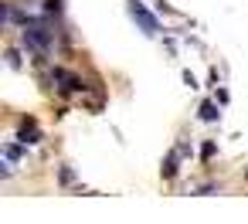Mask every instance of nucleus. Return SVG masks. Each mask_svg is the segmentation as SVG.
Wrapping results in <instances>:
<instances>
[{"label": "nucleus", "mask_w": 248, "mask_h": 224, "mask_svg": "<svg viewBox=\"0 0 248 224\" xmlns=\"http://www.w3.org/2000/svg\"><path fill=\"white\" fill-rule=\"evenodd\" d=\"M21 45H24V51H31L34 61L41 65V61L51 55V48H55L51 21H48V17H28V21L21 24Z\"/></svg>", "instance_id": "nucleus-1"}, {"label": "nucleus", "mask_w": 248, "mask_h": 224, "mask_svg": "<svg viewBox=\"0 0 248 224\" xmlns=\"http://www.w3.org/2000/svg\"><path fill=\"white\" fill-rule=\"evenodd\" d=\"M48 82L55 85L58 95H82V92L92 89V85H85L82 75H75V72H68V68H62V65H55V68L48 72Z\"/></svg>", "instance_id": "nucleus-2"}, {"label": "nucleus", "mask_w": 248, "mask_h": 224, "mask_svg": "<svg viewBox=\"0 0 248 224\" xmlns=\"http://www.w3.org/2000/svg\"><path fill=\"white\" fill-rule=\"evenodd\" d=\"M126 11H129V17H133V21L143 28V34H146V38H156V34H160L156 17H153V14H150V11L140 4V0H129V4H126Z\"/></svg>", "instance_id": "nucleus-3"}, {"label": "nucleus", "mask_w": 248, "mask_h": 224, "mask_svg": "<svg viewBox=\"0 0 248 224\" xmlns=\"http://www.w3.org/2000/svg\"><path fill=\"white\" fill-rule=\"evenodd\" d=\"M17 139H21L24 146H38V143H41V129H38V119H34V116H24V119H21Z\"/></svg>", "instance_id": "nucleus-4"}, {"label": "nucleus", "mask_w": 248, "mask_h": 224, "mask_svg": "<svg viewBox=\"0 0 248 224\" xmlns=\"http://www.w3.org/2000/svg\"><path fill=\"white\" fill-rule=\"evenodd\" d=\"M177 170H180V149H173V153H167V160H163V166H160V173H163V180H173V177H177Z\"/></svg>", "instance_id": "nucleus-5"}, {"label": "nucleus", "mask_w": 248, "mask_h": 224, "mask_svg": "<svg viewBox=\"0 0 248 224\" xmlns=\"http://www.w3.org/2000/svg\"><path fill=\"white\" fill-rule=\"evenodd\" d=\"M4 156H7L11 163H17V160L28 156V146H24V143H7V146H4Z\"/></svg>", "instance_id": "nucleus-6"}, {"label": "nucleus", "mask_w": 248, "mask_h": 224, "mask_svg": "<svg viewBox=\"0 0 248 224\" xmlns=\"http://www.w3.org/2000/svg\"><path fill=\"white\" fill-rule=\"evenodd\" d=\"M197 116H201V122H217V116H221L217 112V102H204Z\"/></svg>", "instance_id": "nucleus-7"}, {"label": "nucleus", "mask_w": 248, "mask_h": 224, "mask_svg": "<svg viewBox=\"0 0 248 224\" xmlns=\"http://www.w3.org/2000/svg\"><path fill=\"white\" fill-rule=\"evenodd\" d=\"M62 11H65L62 0H45V17H48V21H51V17H62Z\"/></svg>", "instance_id": "nucleus-8"}, {"label": "nucleus", "mask_w": 248, "mask_h": 224, "mask_svg": "<svg viewBox=\"0 0 248 224\" xmlns=\"http://www.w3.org/2000/svg\"><path fill=\"white\" fill-rule=\"evenodd\" d=\"M214 153H217V143H214V139H207V143H204V146H201V160H204V163H207V160H211V156H214Z\"/></svg>", "instance_id": "nucleus-9"}, {"label": "nucleus", "mask_w": 248, "mask_h": 224, "mask_svg": "<svg viewBox=\"0 0 248 224\" xmlns=\"http://www.w3.org/2000/svg\"><path fill=\"white\" fill-rule=\"evenodd\" d=\"M58 180H62V187H68V183H75V173H72L68 166H62V170H58Z\"/></svg>", "instance_id": "nucleus-10"}, {"label": "nucleus", "mask_w": 248, "mask_h": 224, "mask_svg": "<svg viewBox=\"0 0 248 224\" xmlns=\"http://www.w3.org/2000/svg\"><path fill=\"white\" fill-rule=\"evenodd\" d=\"M214 190H221V183H201V187H194V194H214Z\"/></svg>", "instance_id": "nucleus-11"}, {"label": "nucleus", "mask_w": 248, "mask_h": 224, "mask_svg": "<svg viewBox=\"0 0 248 224\" xmlns=\"http://www.w3.org/2000/svg\"><path fill=\"white\" fill-rule=\"evenodd\" d=\"M7 65H11V68H21V55H17V51H14V48H11V51H7Z\"/></svg>", "instance_id": "nucleus-12"}, {"label": "nucleus", "mask_w": 248, "mask_h": 224, "mask_svg": "<svg viewBox=\"0 0 248 224\" xmlns=\"http://www.w3.org/2000/svg\"><path fill=\"white\" fill-rule=\"evenodd\" d=\"M245 177H248V173H245Z\"/></svg>", "instance_id": "nucleus-13"}]
</instances>
